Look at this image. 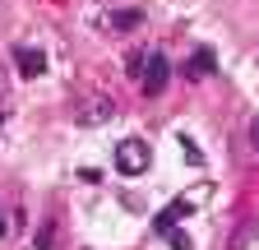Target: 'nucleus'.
<instances>
[{"mask_svg":"<svg viewBox=\"0 0 259 250\" xmlns=\"http://www.w3.org/2000/svg\"><path fill=\"white\" fill-rule=\"evenodd\" d=\"M130 79H135L148 98H157L162 88H167V79H171V60L162 56V51H148V56H135L130 60Z\"/></svg>","mask_w":259,"mask_h":250,"instance_id":"obj_1","label":"nucleus"},{"mask_svg":"<svg viewBox=\"0 0 259 250\" xmlns=\"http://www.w3.org/2000/svg\"><path fill=\"white\" fill-rule=\"evenodd\" d=\"M153 167V148L144 139H120L116 144V172L120 176H144Z\"/></svg>","mask_w":259,"mask_h":250,"instance_id":"obj_2","label":"nucleus"},{"mask_svg":"<svg viewBox=\"0 0 259 250\" xmlns=\"http://www.w3.org/2000/svg\"><path fill=\"white\" fill-rule=\"evenodd\" d=\"M111 116H116L111 98H88V102L74 111V120H79V125H102V120H111Z\"/></svg>","mask_w":259,"mask_h":250,"instance_id":"obj_3","label":"nucleus"},{"mask_svg":"<svg viewBox=\"0 0 259 250\" xmlns=\"http://www.w3.org/2000/svg\"><path fill=\"white\" fill-rule=\"evenodd\" d=\"M14 60H19V74L23 79H42L47 74V51H37V47H19Z\"/></svg>","mask_w":259,"mask_h":250,"instance_id":"obj_4","label":"nucleus"},{"mask_svg":"<svg viewBox=\"0 0 259 250\" xmlns=\"http://www.w3.org/2000/svg\"><path fill=\"white\" fill-rule=\"evenodd\" d=\"M185 213H194V204H190V199H176V204H167V209H162V213L153 218V227H157V232H171Z\"/></svg>","mask_w":259,"mask_h":250,"instance_id":"obj_5","label":"nucleus"},{"mask_svg":"<svg viewBox=\"0 0 259 250\" xmlns=\"http://www.w3.org/2000/svg\"><path fill=\"white\" fill-rule=\"evenodd\" d=\"M102 23L111 28V33H130V28H139V23H144V10H111Z\"/></svg>","mask_w":259,"mask_h":250,"instance_id":"obj_6","label":"nucleus"},{"mask_svg":"<svg viewBox=\"0 0 259 250\" xmlns=\"http://www.w3.org/2000/svg\"><path fill=\"white\" fill-rule=\"evenodd\" d=\"M190 74H194V79H204V74H213V51H204V47L194 51V60H190Z\"/></svg>","mask_w":259,"mask_h":250,"instance_id":"obj_7","label":"nucleus"},{"mask_svg":"<svg viewBox=\"0 0 259 250\" xmlns=\"http://www.w3.org/2000/svg\"><path fill=\"white\" fill-rule=\"evenodd\" d=\"M176 144H181V148H185V158H190V162H194V167H199V162H204V153H199V148H194V139H190V135H181V139H176Z\"/></svg>","mask_w":259,"mask_h":250,"instance_id":"obj_8","label":"nucleus"},{"mask_svg":"<svg viewBox=\"0 0 259 250\" xmlns=\"http://www.w3.org/2000/svg\"><path fill=\"white\" fill-rule=\"evenodd\" d=\"M167 236H171V250H190V236H185V232H176V227H171Z\"/></svg>","mask_w":259,"mask_h":250,"instance_id":"obj_9","label":"nucleus"},{"mask_svg":"<svg viewBox=\"0 0 259 250\" xmlns=\"http://www.w3.org/2000/svg\"><path fill=\"white\" fill-rule=\"evenodd\" d=\"M47 241H51V227H42V236H37V250H47Z\"/></svg>","mask_w":259,"mask_h":250,"instance_id":"obj_10","label":"nucleus"},{"mask_svg":"<svg viewBox=\"0 0 259 250\" xmlns=\"http://www.w3.org/2000/svg\"><path fill=\"white\" fill-rule=\"evenodd\" d=\"M250 144H254V148H259V120H254V125H250Z\"/></svg>","mask_w":259,"mask_h":250,"instance_id":"obj_11","label":"nucleus"},{"mask_svg":"<svg viewBox=\"0 0 259 250\" xmlns=\"http://www.w3.org/2000/svg\"><path fill=\"white\" fill-rule=\"evenodd\" d=\"M0 236H5V209H0Z\"/></svg>","mask_w":259,"mask_h":250,"instance_id":"obj_12","label":"nucleus"}]
</instances>
